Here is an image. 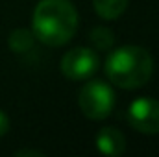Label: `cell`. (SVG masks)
Here are the masks:
<instances>
[{
  "instance_id": "6da1fadb",
  "label": "cell",
  "mask_w": 159,
  "mask_h": 157,
  "mask_svg": "<svg viewBox=\"0 0 159 157\" xmlns=\"http://www.w3.org/2000/svg\"><path fill=\"white\" fill-rule=\"evenodd\" d=\"M78 30V11L69 0H39L32 15V32L46 46H63Z\"/></svg>"
},
{
  "instance_id": "7a4b0ae2",
  "label": "cell",
  "mask_w": 159,
  "mask_h": 157,
  "mask_svg": "<svg viewBox=\"0 0 159 157\" xmlns=\"http://www.w3.org/2000/svg\"><path fill=\"white\" fill-rule=\"evenodd\" d=\"M154 74V59L143 46L126 44L113 50L106 59V76L120 89L144 87Z\"/></svg>"
},
{
  "instance_id": "3957f363",
  "label": "cell",
  "mask_w": 159,
  "mask_h": 157,
  "mask_svg": "<svg viewBox=\"0 0 159 157\" xmlns=\"http://www.w3.org/2000/svg\"><path fill=\"white\" fill-rule=\"evenodd\" d=\"M81 113L91 120H104L115 107V92L104 79H89L78 92Z\"/></svg>"
},
{
  "instance_id": "277c9868",
  "label": "cell",
  "mask_w": 159,
  "mask_h": 157,
  "mask_svg": "<svg viewBox=\"0 0 159 157\" xmlns=\"http://www.w3.org/2000/svg\"><path fill=\"white\" fill-rule=\"evenodd\" d=\"M98 67H100V59H98L96 52L91 48H83V46L69 50L61 57V63H59L61 74L72 81L93 78L94 72L98 70Z\"/></svg>"
},
{
  "instance_id": "5b68a950",
  "label": "cell",
  "mask_w": 159,
  "mask_h": 157,
  "mask_svg": "<svg viewBox=\"0 0 159 157\" xmlns=\"http://www.w3.org/2000/svg\"><path fill=\"white\" fill-rule=\"evenodd\" d=\"M128 124L144 135H156L159 133V100L143 96L129 104L128 107Z\"/></svg>"
},
{
  "instance_id": "8992f818",
  "label": "cell",
  "mask_w": 159,
  "mask_h": 157,
  "mask_svg": "<svg viewBox=\"0 0 159 157\" xmlns=\"http://www.w3.org/2000/svg\"><path fill=\"white\" fill-rule=\"evenodd\" d=\"M96 148L104 155L117 157L126 150V137L120 129L113 126H106L96 133Z\"/></svg>"
},
{
  "instance_id": "52a82bcc",
  "label": "cell",
  "mask_w": 159,
  "mask_h": 157,
  "mask_svg": "<svg viewBox=\"0 0 159 157\" xmlns=\"http://www.w3.org/2000/svg\"><path fill=\"white\" fill-rule=\"evenodd\" d=\"M94 11L104 20H115L126 11L128 0H93Z\"/></svg>"
},
{
  "instance_id": "ba28073f",
  "label": "cell",
  "mask_w": 159,
  "mask_h": 157,
  "mask_svg": "<svg viewBox=\"0 0 159 157\" xmlns=\"http://www.w3.org/2000/svg\"><path fill=\"white\" fill-rule=\"evenodd\" d=\"M34 41H35V35H34V32H30V30H24V28H17V30H13L11 32V35H9V48L13 50V52H17V54H24V52H28L32 46H34Z\"/></svg>"
},
{
  "instance_id": "9c48e42d",
  "label": "cell",
  "mask_w": 159,
  "mask_h": 157,
  "mask_svg": "<svg viewBox=\"0 0 159 157\" xmlns=\"http://www.w3.org/2000/svg\"><path fill=\"white\" fill-rule=\"evenodd\" d=\"M91 41L96 44V48H100V50H107V48L113 44L115 35H113V32H111L109 28L100 26V28H94V30L91 32Z\"/></svg>"
},
{
  "instance_id": "30bf717a",
  "label": "cell",
  "mask_w": 159,
  "mask_h": 157,
  "mask_svg": "<svg viewBox=\"0 0 159 157\" xmlns=\"http://www.w3.org/2000/svg\"><path fill=\"white\" fill-rule=\"evenodd\" d=\"M9 131V117L6 115V111L0 109V137H4Z\"/></svg>"
},
{
  "instance_id": "8fae6325",
  "label": "cell",
  "mask_w": 159,
  "mask_h": 157,
  "mask_svg": "<svg viewBox=\"0 0 159 157\" xmlns=\"http://www.w3.org/2000/svg\"><path fill=\"white\" fill-rule=\"evenodd\" d=\"M15 155L19 157H24V155H43V152H37V150H17L15 152Z\"/></svg>"
}]
</instances>
